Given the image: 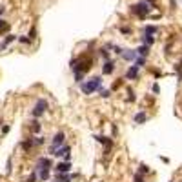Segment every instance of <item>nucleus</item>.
I'll return each instance as SVG.
<instances>
[{
    "mask_svg": "<svg viewBox=\"0 0 182 182\" xmlns=\"http://www.w3.org/2000/svg\"><path fill=\"white\" fill-rule=\"evenodd\" d=\"M100 97L109 99V97H111V89H100Z\"/></svg>",
    "mask_w": 182,
    "mask_h": 182,
    "instance_id": "obj_23",
    "label": "nucleus"
},
{
    "mask_svg": "<svg viewBox=\"0 0 182 182\" xmlns=\"http://www.w3.org/2000/svg\"><path fill=\"white\" fill-rule=\"evenodd\" d=\"M35 35H37V29L33 27V29H31V31H29V38H31V40H33V38H35Z\"/></svg>",
    "mask_w": 182,
    "mask_h": 182,
    "instance_id": "obj_30",
    "label": "nucleus"
},
{
    "mask_svg": "<svg viewBox=\"0 0 182 182\" xmlns=\"http://www.w3.org/2000/svg\"><path fill=\"white\" fill-rule=\"evenodd\" d=\"M49 108V104H47V100H44V99H38L37 100V104H35V108H33V111H31V115L35 117V119H38V117H42L46 113V109Z\"/></svg>",
    "mask_w": 182,
    "mask_h": 182,
    "instance_id": "obj_4",
    "label": "nucleus"
},
{
    "mask_svg": "<svg viewBox=\"0 0 182 182\" xmlns=\"http://www.w3.org/2000/svg\"><path fill=\"white\" fill-rule=\"evenodd\" d=\"M120 33H124V35H129V33H131V29H129V27H120Z\"/></svg>",
    "mask_w": 182,
    "mask_h": 182,
    "instance_id": "obj_29",
    "label": "nucleus"
},
{
    "mask_svg": "<svg viewBox=\"0 0 182 182\" xmlns=\"http://www.w3.org/2000/svg\"><path fill=\"white\" fill-rule=\"evenodd\" d=\"M20 146H22V149H24V151H29V149H31V147L35 146V140H33V138H29V140L22 142V144H20Z\"/></svg>",
    "mask_w": 182,
    "mask_h": 182,
    "instance_id": "obj_15",
    "label": "nucleus"
},
{
    "mask_svg": "<svg viewBox=\"0 0 182 182\" xmlns=\"http://www.w3.org/2000/svg\"><path fill=\"white\" fill-rule=\"evenodd\" d=\"M160 89H158V84H153V93H158Z\"/></svg>",
    "mask_w": 182,
    "mask_h": 182,
    "instance_id": "obj_32",
    "label": "nucleus"
},
{
    "mask_svg": "<svg viewBox=\"0 0 182 182\" xmlns=\"http://www.w3.org/2000/svg\"><path fill=\"white\" fill-rule=\"evenodd\" d=\"M142 42H144V44H147V46H151L153 42H155V38H153V35H144V37H142Z\"/></svg>",
    "mask_w": 182,
    "mask_h": 182,
    "instance_id": "obj_19",
    "label": "nucleus"
},
{
    "mask_svg": "<svg viewBox=\"0 0 182 182\" xmlns=\"http://www.w3.org/2000/svg\"><path fill=\"white\" fill-rule=\"evenodd\" d=\"M113 71H115V62L113 60H106L104 66H102V73L104 75H111Z\"/></svg>",
    "mask_w": 182,
    "mask_h": 182,
    "instance_id": "obj_9",
    "label": "nucleus"
},
{
    "mask_svg": "<svg viewBox=\"0 0 182 182\" xmlns=\"http://www.w3.org/2000/svg\"><path fill=\"white\" fill-rule=\"evenodd\" d=\"M157 31H158L157 26H146V27H144V35H155Z\"/></svg>",
    "mask_w": 182,
    "mask_h": 182,
    "instance_id": "obj_17",
    "label": "nucleus"
},
{
    "mask_svg": "<svg viewBox=\"0 0 182 182\" xmlns=\"http://www.w3.org/2000/svg\"><path fill=\"white\" fill-rule=\"evenodd\" d=\"M4 26H6V20H4V18H0V27H4Z\"/></svg>",
    "mask_w": 182,
    "mask_h": 182,
    "instance_id": "obj_34",
    "label": "nucleus"
},
{
    "mask_svg": "<svg viewBox=\"0 0 182 182\" xmlns=\"http://www.w3.org/2000/svg\"><path fill=\"white\" fill-rule=\"evenodd\" d=\"M124 60H129V62H135V58L138 57V53H137V49H124V53L120 55Z\"/></svg>",
    "mask_w": 182,
    "mask_h": 182,
    "instance_id": "obj_6",
    "label": "nucleus"
},
{
    "mask_svg": "<svg viewBox=\"0 0 182 182\" xmlns=\"http://www.w3.org/2000/svg\"><path fill=\"white\" fill-rule=\"evenodd\" d=\"M55 169H57V173H68V171L71 169V164L68 162V160H66V162H58Z\"/></svg>",
    "mask_w": 182,
    "mask_h": 182,
    "instance_id": "obj_11",
    "label": "nucleus"
},
{
    "mask_svg": "<svg viewBox=\"0 0 182 182\" xmlns=\"http://www.w3.org/2000/svg\"><path fill=\"white\" fill-rule=\"evenodd\" d=\"M138 69H140V68L133 64V66H131L129 69H127V73H126V78H127V80H135V78H138Z\"/></svg>",
    "mask_w": 182,
    "mask_h": 182,
    "instance_id": "obj_8",
    "label": "nucleus"
},
{
    "mask_svg": "<svg viewBox=\"0 0 182 182\" xmlns=\"http://www.w3.org/2000/svg\"><path fill=\"white\" fill-rule=\"evenodd\" d=\"M4 11H6V7H2V6H0V15H4Z\"/></svg>",
    "mask_w": 182,
    "mask_h": 182,
    "instance_id": "obj_35",
    "label": "nucleus"
},
{
    "mask_svg": "<svg viewBox=\"0 0 182 182\" xmlns=\"http://www.w3.org/2000/svg\"><path fill=\"white\" fill-rule=\"evenodd\" d=\"M13 40H17V37H15V35H7V37H6V40L2 42V44H0V51L6 49V47H7V44H11Z\"/></svg>",
    "mask_w": 182,
    "mask_h": 182,
    "instance_id": "obj_14",
    "label": "nucleus"
},
{
    "mask_svg": "<svg viewBox=\"0 0 182 182\" xmlns=\"http://www.w3.org/2000/svg\"><path fill=\"white\" fill-rule=\"evenodd\" d=\"M18 40L22 42V44H31V38H29V37H20Z\"/></svg>",
    "mask_w": 182,
    "mask_h": 182,
    "instance_id": "obj_24",
    "label": "nucleus"
},
{
    "mask_svg": "<svg viewBox=\"0 0 182 182\" xmlns=\"http://www.w3.org/2000/svg\"><path fill=\"white\" fill-rule=\"evenodd\" d=\"M153 7H155L153 0H140L138 4H133V6H131V11H133L138 18H146Z\"/></svg>",
    "mask_w": 182,
    "mask_h": 182,
    "instance_id": "obj_1",
    "label": "nucleus"
},
{
    "mask_svg": "<svg viewBox=\"0 0 182 182\" xmlns=\"http://www.w3.org/2000/svg\"><path fill=\"white\" fill-rule=\"evenodd\" d=\"M40 131V124L38 122H33V133H38Z\"/></svg>",
    "mask_w": 182,
    "mask_h": 182,
    "instance_id": "obj_28",
    "label": "nucleus"
},
{
    "mask_svg": "<svg viewBox=\"0 0 182 182\" xmlns=\"http://www.w3.org/2000/svg\"><path fill=\"white\" fill-rule=\"evenodd\" d=\"M95 138H97V140H99V142H102V144H106V146H108V147H111V146H113V142L109 140V138H108V137H95Z\"/></svg>",
    "mask_w": 182,
    "mask_h": 182,
    "instance_id": "obj_18",
    "label": "nucleus"
},
{
    "mask_svg": "<svg viewBox=\"0 0 182 182\" xmlns=\"http://www.w3.org/2000/svg\"><path fill=\"white\" fill-rule=\"evenodd\" d=\"M133 64H135V66H138V68H142L144 64H146V57H137Z\"/></svg>",
    "mask_w": 182,
    "mask_h": 182,
    "instance_id": "obj_21",
    "label": "nucleus"
},
{
    "mask_svg": "<svg viewBox=\"0 0 182 182\" xmlns=\"http://www.w3.org/2000/svg\"><path fill=\"white\" fill-rule=\"evenodd\" d=\"M137 53H138L140 57H146L147 53H149V46H147V44H144V46H140V47H137Z\"/></svg>",
    "mask_w": 182,
    "mask_h": 182,
    "instance_id": "obj_16",
    "label": "nucleus"
},
{
    "mask_svg": "<svg viewBox=\"0 0 182 182\" xmlns=\"http://www.w3.org/2000/svg\"><path fill=\"white\" fill-rule=\"evenodd\" d=\"M64 142H66V135H64V131H58L55 137H53V140H51V147H49V153L53 155L55 153V149L64 146Z\"/></svg>",
    "mask_w": 182,
    "mask_h": 182,
    "instance_id": "obj_5",
    "label": "nucleus"
},
{
    "mask_svg": "<svg viewBox=\"0 0 182 182\" xmlns=\"http://www.w3.org/2000/svg\"><path fill=\"white\" fill-rule=\"evenodd\" d=\"M133 120H135V124H144V122H146V113H144V111H138V113L133 117Z\"/></svg>",
    "mask_w": 182,
    "mask_h": 182,
    "instance_id": "obj_13",
    "label": "nucleus"
},
{
    "mask_svg": "<svg viewBox=\"0 0 182 182\" xmlns=\"http://www.w3.org/2000/svg\"><path fill=\"white\" fill-rule=\"evenodd\" d=\"M135 182H144V177H142V173H135Z\"/></svg>",
    "mask_w": 182,
    "mask_h": 182,
    "instance_id": "obj_26",
    "label": "nucleus"
},
{
    "mask_svg": "<svg viewBox=\"0 0 182 182\" xmlns=\"http://www.w3.org/2000/svg\"><path fill=\"white\" fill-rule=\"evenodd\" d=\"M69 151H71V147H69L68 144H64V146L57 147V149H55V153H53V155H55V157H64V155H68Z\"/></svg>",
    "mask_w": 182,
    "mask_h": 182,
    "instance_id": "obj_10",
    "label": "nucleus"
},
{
    "mask_svg": "<svg viewBox=\"0 0 182 182\" xmlns=\"http://www.w3.org/2000/svg\"><path fill=\"white\" fill-rule=\"evenodd\" d=\"M82 78H84V73H82V71H75V80L80 84V82H84Z\"/></svg>",
    "mask_w": 182,
    "mask_h": 182,
    "instance_id": "obj_22",
    "label": "nucleus"
},
{
    "mask_svg": "<svg viewBox=\"0 0 182 182\" xmlns=\"http://www.w3.org/2000/svg\"><path fill=\"white\" fill-rule=\"evenodd\" d=\"M147 171H149V168H147V166H140V169H138V173H142V175H146Z\"/></svg>",
    "mask_w": 182,
    "mask_h": 182,
    "instance_id": "obj_27",
    "label": "nucleus"
},
{
    "mask_svg": "<svg viewBox=\"0 0 182 182\" xmlns=\"http://www.w3.org/2000/svg\"><path fill=\"white\" fill-rule=\"evenodd\" d=\"M102 86V78L100 77H91L88 82H80V91L84 95H91L95 91H99Z\"/></svg>",
    "mask_w": 182,
    "mask_h": 182,
    "instance_id": "obj_2",
    "label": "nucleus"
},
{
    "mask_svg": "<svg viewBox=\"0 0 182 182\" xmlns=\"http://www.w3.org/2000/svg\"><path fill=\"white\" fill-rule=\"evenodd\" d=\"M51 166H53L51 158H47V157H40V158L37 160V166H35V169H42V168H51Z\"/></svg>",
    "mask_w": 182,
    "mask_h": 182,
    "instance_id": "obj_7",
    "label": "nucleus"
},
{
    "mask_svg": "<svg viewBox=\"0 0 182 182\" xmlns=\"http://www.w3.org/2000/svg\"><path fill=\"white\" fill-rule=\"evenodd\" d=\"M89 66H91V60L84 58V57H78L77 60H71V69H73V71H82V73H86V71L89 69Z\"/></svg>",
    "mask_w": 182,
    "mask_h": 182,
    "instance_id": "obj_3",
    "label": "nucleus"
},
{
    "mask_svg": "<svg viewBox=\"0 0 182 182\" xmlns=\"http://www.w3.org/2000/svg\"><path fill=\"white\" fill-rule=\"evenodd\" d=\"M7 173H11V158L7 160Z\"/></svg>",
    "mask_w": 182,
    "mask_h": 182,
    "instance_id": "obj_31",
    "label": "nucleus"
},
{
    "mask_svg": "<svg viewBox=\"0 0 182 182\" xmlns=\"http://www.w3.org/2000/svg\"><path fill=\"white\" fill-rule=\"evenodd\" d=\"M37 177H38V173H37V171L33 169V175H31V177L27 178V182H35V180H37Z\"/></svg>",
    "mask_w": 182,
    "mask_h": 182,
    "instance_id": "obj_25",
    "label": "nucleus"
},
{
    "mask_svg": "<svg viewBox=\"0 0 182 182\" xmlns=\"http://www.w3.org/2000/svg\"><path fill=\"white\" fill-rule=\"evenodd\" d=\"M35 171L38 173L40 180H47L49 178V168H42V169H35Z\"/></svg>",
    "mask_w": 182,
    "mask_h": 182,
    "instance_id": "obj_12",
    "label": "nucleus"
},
{
    "mask_svg": "<svg viewBox=\"0 0 182 182\" xmlns=\"http://www.w3.org/2000/svg\"><path fill=\"white\" fill-rule=\"evenodd\" d=\"M7 131H9V126H4V127H2V133H4V135H6V133H7Z\"/></svg>",
    "mask_w": 182,
    "mask_h": 182,
    "instance_id": "obj_33",
    "label": "nucleus"
},
{
    "mask_svg": "<svg viewBox=\"0 0 182 182\" xmlns=\"http://www.w3.org/2000/svg\"><path fill=\"white\" fill-rule=\"evenodd\" d=\"M100 55H102V58H104V60H111V55H109L108 47H102V49H100Z\"/></svg>",
    "mask_w": 182,
    "mask_h": 182,
    "instance_id": "obj_20",
    "label": "nucleus"
}]
</instances>
